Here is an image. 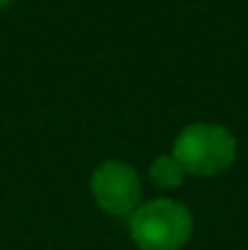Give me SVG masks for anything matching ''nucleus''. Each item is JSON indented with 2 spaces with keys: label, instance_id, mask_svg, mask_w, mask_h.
I'll return each instance as SVG.
<instances>
[{
  "label": "nucleus",
  "instance_id": "nucleus-5",
  "mask_svg": "<svg viewBox=\"0 0 248 250\" xmlns=\"http://www.w3.org/2000/svg\"><path fill=\"white\" fill-rule=\"evenodd\" d=\"M12 0H0V7H5V5H10Z\"/></svg>",
  "mask_w": 248,
  "mask_h": 250
},
{
  "label": "nucleus",
  "instance_id": "nucleus-4",
  "mask_svg": "<svg viewBox=\"0 0 248 250\" xmlns=\"http://www.w3.org/2000/svg\"><path fill=\"white\" fill-rule=\"evenodd\" d=\"M185 175H187V172L175 161L173 153H170V156H158V158L151 163V167H149L151 182H154L156 187H161V189H175V187H180L182 180H185Z\"/></svg>",
  "mask_w": 248,
  "mask_h": 250
},
{
  "label": "nucleus",
  "instance_id": "nucleus-1",
  "mask_svg": "<svg viewBox=\"0 0 248 250\" xmlns=\"http://www.w3.org/2000/svg\"><path fill=\"white\" fill-rule=\"evenodd\" d=\"M239 144L222 124H190L173 141V156L187 175L212 177L234 166Z\"/></svg>",
  "mask_w": 248,
  "mask_h": 250
},
{
  "label": "nucleus",
  "instance_id": "nucleus-2",
  "mask_svg": "<svg viewBox=\"0 0 248 250\" xmlns=\"http://www.w3.org/2000/svg\"><path fill=\"white\" fill-rule=\"evenodd\" d=\"M129 236L139 250H180L192 236V214L175 199L139 204L129 216Z\"/></svg>",
  "mask_w": 248,
  "mask_h": 250
},
{
  "label": "nucleus",
  "instance_id": "nucleus-3",
  "mask_svg": "<svg viewBox=\"0 0 248 250\" xmlns=\"http://www.w3.org/2000/svg\"><path fill=\"white\" fill-rule=\"evenodd\" d=\"M90 192L97 207L112 216H132L141 204V182L136 170L122 161H105L90 177Z\"/></svg>",
  "mask_w": 248,
  "mask_h": 250
}]
</instances>
